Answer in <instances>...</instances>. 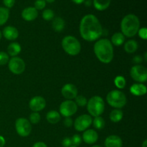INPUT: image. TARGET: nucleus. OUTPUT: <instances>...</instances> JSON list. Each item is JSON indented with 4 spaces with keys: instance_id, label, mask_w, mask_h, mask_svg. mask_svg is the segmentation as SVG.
<instances>
[{
    "instance_id": "f257e3e1",
    "label": "nucleus",
    "mask_w": 147,
    "mask_h": 147,
    "mask_svg": "<svg viewBox=\"0 0 147 147\" xmlns=\"http://www.w3.org/2000/svg\"><path fill=\"white\" fill-rule=\"evenodd\" d=\"M79 30L82 38L88 42L97 41L103 33L99 20L91 14H86L81 19Z\"/></svg>"
},
{
    "instance_id": "f03ea898",
    "label": "nucleus",
    "mask_w": 147,
    "mask_h": 147,
    "mask_svg": "<svg viewBox=\"0 0 147 147\" xmlns=\"http://www.w3.org/2000/svg\"><path fill=\"white\" fill-rule=\"evenodd\" d=\"M93 51L100 62L109 64L113 60L114 56L113 46L108 39H99L93 46Z\"/></svg>"
},
{
    "instance_id": "7ed1b4c3",
    "label": "nucleus",
    "mask_w": 147,
    "mask_h": 147,
    "mask_svg": "<svg viewBox=\"0 0 147 147\" xmlns=\"http://www.w3.org/2000/svg\"><path fill=\"white\" fill-rule=\"evenodd\" d=\"M140 28V20L134 14L125 16L121 22V33L127 37H133L137 34Z\"/></svg>"
},
{
    "instance_id": "20e7f679",
    "label": "nucleus",
    "mask_w": 147,
    "mask_h": 147,
    "mask_svg": "<svg viewBox=\"0 0 147 147\" xmlns=\"http://www.w3.org/2000/svg\"><path fill=\"white\" fill-rule=\"evenodd\" d=\"M62 47L67 54L76 56L80 53L81 45L76 37L72 35H67L62 40Z\"/></svg>"
},
{
    "instance_id": "39448f33",
    "label": "nucleus",
    "mask_w": 147,
    "mask_h": 147,
    "mask_svg": "<svg viewBox=\"0 0 147 147\" xmlns=\"http://www.w3.org/2000/svg\"><path fill=\"white\" fill-rule=\"evenodd\" d=\"M87 111L90 116L97 117L103 114L105 110V102L99 96H94L87 102Z\"/></svg>"
},
{
    "instance_id": "423d86ee",
    "label": "nucleus",
    "mask_w": 147,
    "mask_h": 147,
    "mask_svg": "<svg viewBox=\"0 0 147 147\" xmlns=\"http://www.w3.org/2000/svg\"><path fill=\"white\" fill-rule=\"evenodd\" d=\"M106 100L109 106L117 109L124 107L127 103V98L125 93L119 90H111L107 94Z\"/></svg>"
},
{
    "instance_id": "0eeeda50",
    "label": "nucleus",
    "mask_w": 147,
    "mask_h": 147,
    "mask_svg": "<svg viewBox=\"0 0 147 147\" xmlns=\"http://www.w3.org/2000/svg\"><path fill=\"white\" fill-rule=\"evenodd\" d=\"M32 124L28 119L25 118H19L15 121V129L19 136L27 137L31 134Z\"/></svg>"
},
{
    "instance_id": "6e6552de",
    "label": "nucleus",
    "mask_w": 147,
    "mask_h": 147,
    "mask_svg": "<svg viewBox=\"0 0 147 147\" xmlns=\"http://www.w3.org/2000/svg\"><path fill=\"white\" fill-rule=\"evenodd\" d=\"M131 77L134 81L144 83L147 80V69L142 65H135L130 70Z\"/></svg>"
},
{
    "instance_id": "1a4fd4ad",
    "label": "nucleus",
    "mask_w": 147,
    "mask_h": 147,
    "mask_svg": "<svg viewBox=\"0 0 147 147\" xmlns=\"http://www.w3.org/2000/svg\"><path fill=\"white\" fill-rule=\"evenodd\" d=\"M60 114L66 117H71L76 114L78 111V106L73 100H66L60 105Z\"/></svg>"
},
{
    "instance_id": "9d476101",
    "label": "nucleus",
    "mask_w": 147,
    "mask_h": 147,
    "mask_svg": "<svg viewBox=\"0 0 147 147\" xmlns=\"http://www.w3.org/2000/svg\"><path fill=\"white\" fill-rule=\"evenodd\" d=\"M7 64L9 70L14 75H20L25 70V63L19 57H13L10 58Z\"/></svg>"
},
{
    "instance_id": "9b49d317",
    "label": "nucleus",
    "mask_w": 147,
    "mask_h": 147,
    "mask_svg": "<svg viewBox=\"0 0 147 147\" xmlns=\"http://www.w3.org/2000/svg\"><path fill=\"white\" fill-rule=\"evenodd\" d=\"M93 119L89 114H83L76 118L73 125L77 131H85L92 124Z\"/></svg>"
},
{
    "instance_id": "f8f14e48",
    "label": "nucleus",
    "mask_w": 147,
    "mask_h": 147,
    "mask_svg": "<svg viewBox=\"0 0 147 147\" xmlns=\"http://www.w3.org/2000/svg\"><path fill=\"white\" fill-rule=\"evenodd\" d=\"M46 106V100L43 97L40 96H34L30 99L29 107L32 112H38L42 111Z\"/></svg>"
},
{
    "instance_id": "ddd939ff",
    "label": "nucleus",
    "mask_w": 147,
    "mask_h": 147,
    "mask_svg": "<svg viewBox=\"0 0 147 147\" xmlns=\"http://www.w3.org/2000/svg\"><path fill=\"white\" fill-rule=\"evenodd\" d=\"M61 93L66 100H73L78 96V88L74 84L66 83L62 88Z\"/></svg>"
},
{
    "instance_id": "4468645a",
    "label": "nucleus",
    "mask_w": 147,
    "mask_h": 147,
    "mask_svg": "<svg viewBox=\"0 0 147 147\" xmlns=\"http://www.w3.org/2000/svg\"><path fill=\"white\" fill-rule=\"evenodd\" d=\"M98 139V134L94 129H87L83 134L82 140L87 144H93Z\"/></svg>"
},
{
    "instance_id": "2eb2a0df",
    "label": "nucleus",
    "mask_w": 147,
    "mask_h": 147,
    "mask_svg": "<svg viewBox=\"0 0 147 147\" xmlns=\"http://www.w3.org/2000/svg\"><path fill=\"white\" fill-rule=\"evenodd\" d=\"M1 34H2V35L4 36L6 40L13 41V40H15L18 37L19 31L15 27L7 26V27L3 29Z\"/></svg>"
},
{
    "instance_id": "dca6fc26",
    "label": "nucleus",
    "mask_w": 147,
    "mask_h": 147,
    "mask_svg": "<svg viewBox=\"0 0 147 147\" xmlns=\"http://www.w3.org/2000/svg\"><path fill=\"white\" fill-rule=\"evenodd\" d=\"M38 17V11L33 7L24 8L22 11V17L27 22H31Z\"/></svg>"
},
{
    "instance_id": "f3484780",
    "label": "nucleus",
    "mask_w": 147,
    "mask_h": 147,
    "mask_svg": "<svg viewBox=\"0 0 147 147\" xmlns=\"http://www.w3.org/2000/svg\"><path fill=\"white\" fill-rule=\"evenodd\" d=\"M104 145L106 147H122L123 141L117 135H111L105 139Z\"/></svg>"
},
{
    "instance_id": "a211bd4d",
    "label": "nucleus",
    "mask_w": 147,
    "mask_h": 147,
    "mask_svg": "<svg viewBox=\"0 0 147 147\" xmlns=\"http://www.w3.org/2000/svg\"><path fill=\"white\" fill-rule=\"evenodd\" d=\"M130 92L134 96H142L147 93V88L144 83H134L131 86Z\"/></svg>"
},
{
    "instance_id": "6ab92c4d",
    "label": "nucleus",
    "mask_w": 147,
    "mask_h": 147,
    "mask_svg": "<svg viewBox=\"0 0 147 147\" xmlns=\"http://www.w3.org/2000/svg\"><path fill=\"white\" fill-rule=\"evenodd\" d=\"M22 47L20 43L17 42H14L9 45L7 47V54L9 56H11V57H17L20 53H21Z\"/></svg>"
},
{
    "instance_id": "aec40b11",
    "label": "nucleus",
    "mask_w": 147,
    "mask_h": 147,
    "mask_svg": "<svg viewBox=\"0 0 147 147\" xmlns=\"http://www.w3.org/2000/svg\"><path fill=\"white\" fill-rule=\"evenodd\" d=\"M46 119L48 123H51V124H55L60 121L61 115L57 111L52 110L47 112V115H46Z\"/></svg>"
},
{
    "instance_id": "412c9836",
    "label": "nucleus",
    "mask_w": 147,
    "mask_h": 147,
    "mask_svg": "<svg viewBox=\"0 0 147 147\" xmlns=\"http://www.w3.org/2000/svg\"><path fill=\"white\" fill-rule=\"evenodd\" d=\"M93 5L98 11H104L110 6L111 0H92Z\"/></svg>"
},
{
    "instance_id": "4be33fe9",
    "label": "nucleus",
    "mask_w": 147,
    "mask_h": 147,
    "mask_svg": "<svg viewBox=\"0 0 147 147\" xmlns=\"http://www.w3.org/2000/svg\"><path fill=\"white\" fill-rule=\"evenodd\" d=\"M65 27V22L63 18L60 17H57L53 20L52 22V27L55 32H60L64 30Z\"/></svg>"
},
{
    "instance_id": "5701e85b",
    "label": "nucleus",
    "mask_w": 147,
    "mask_h": 147,
    "mask_svg": "<svg viewBox=\"0 0 147 147\" xmlns=\"http://www.w3.org/2000/svg\"><path fill=\"white\" fill-rule=\"evenodd\" d=\"M138 47H139L138 42L134 40H128L124 44V50L126 51V53H129V54L134 53L138 50Z\"/></svg>"
},
{
    "instance_id": "b1692460",
    "label": "nucleus",
    "mask_w": 147,
    "mask_h": 147,
    "mask_svg": "<svg viewBox=\"0 0 147 147\" xmlns=\"http://www.w3.org/2000/svg\"><path fill=\"white\" fill-rule=\"evenodd\" d=\"M125 40V36L122 34L121 32H116L112 35L111 40H110L111 44L115 46H121L124 43Z\"/></svg>"
},
{
    "instance_id": "393cba45",
    "label": "nucleus",
    "mask_w": 147,
    "mask_h": 147,
    "mask_svg": "<svg viewBox=\"0 0 147 147\" xmlns=\"http://www.w3.org/2000/svg\"><path fill=\"white\" fill-rule=\"evenodd\" d=\"M110 120L113 123H118L120 122L123 118V112L121 109H115L111 111L109 115Z\"/></svg>"
},
{
    "instance_id": "a878e982",
    "label": "nucleus",
    "mask_w": 147,
    "mask_h": 147,
    "mask_svg": "<svg viewBox=\"0 0 147 147\" xmlns=\"http://www.w3.org/2000/svg\"><path fill=\"white\" fill-rule=\"evenodd\" d=\"M9 17V10L6 7H0V26H2L8 21Z\"/></svg>"
},
{
    "instance_id": "bb28decb",
    "label": "nucleus",
    "mask_w": 147,
    "mask_h": 147,
    "mask_svg": "<svg viewBox=\"0 0 147 147\" xmlns=\"http://www.w3.org/2000/svg\"><path fill=\"white\" fill-rule=\"evenodd\" d=\"M92 124L95 129L98 130H101L106 126V121L101 116H97V117H94V119H93Z\"/></svg>"
},
{
    "instance_id": "cd10ccee",
    "label": "nucleus",
    "mask_w": 147,
    "mask_h": 147,
    "mask_svg": "<svg viewBox=\"0 0 147 147\" xmlns=\"http://www.w3.org/2000/svg\"><path fill=\"white\" fill-rule=\"evenodd\" d=\"M126 81L123 76H118L114 78V85L119 89H123L126 86Z\"/></svg>"
},
{
    "instance_id": "c85d7f7f",
    "label": "nucleus",
    "mask_w": 147,
    "mask_h": 147,
    "mask_svg": "<svg viewBox=\"0 0 147 147\" xmlns=\"http://www.w3.org/2000/svg\"><path fill=\"white\" fill-rule=\"evenodd\" d=\"M42 17L46 21H50L55 18V13L53 10L50 9H47L42 11Z\"/></svg>"
},
{
    "instance_id": "c756f323",
    "label": "nucleus",
    "mask_w": 147,
    "mask_h": 147,
    "mask_svg": "<svg viewBox=\"0 0 147 147\" xmlns=\"http://www.w3.org/2000/svg\"><path fill=\"white\" fill-rule=\"evenodd\" d=\"M40 120H41V116L38 112H32L29 117V121L31 124H37L40 123Z\"/></svg>"
},
{
    "instance_id": "7c9ffc66",
    "label": "nucleus",
    "mask_w": 147,
    "mask_h": 147,
    "mask_svg": "<svg viewBox=\"0 0 147 147\" xmlns=\"http://www.w3.org/2000/svg\"><path fill=\"white\" fill-rule=\"evenodd\" d=\"M88 100L85 96H82V95H78L75 98V103H76V105L80 107H83V106H86L87 104Z\"/></svg>"
},
{
    "instance_id": "2f4dec72",
    "label": "nucleus",
    "mask_w": 147,
    "mask_h": 147,
    "mask_svg": "<svg viewBox=\"0 0 147 147\" xmlns=\"http://www.w3.org/2000/svg\"><path fill=\"white\" fill-rule=\"evenodd\" d=\"M9 60V56L5 52H0V65H4L7 64Z\"/></svg>"
},
{
    "instance_id": "473e14b6",
    "label": "nucleus",
    "mask_w": 147,
    "mask_h": 147,
    "mask_svg": "<svg viewBox=\"0 0 147 147\" xmlns=\"http://www.w3.org/2000/svg\"><path fill=\"white\" fill-rule=\"evenodd\" d=\"M46 7V1L45 0H36L34 1V8L38 11V10L44 9Z\"/></svg>"
},
{
    "instance_id": "72a5a7b5",
    "label": "nucleus",
    "mask_w": 147,
    "mask_h": 147,
    "mask_svg": "<svg viewBox=\"0 0 147 147\" xmlns=\"http://www.w3.org/2000/svg\"><path fill=\"white\" fill-rule=\"evenodd\" d=\"M71 139V142H72V145H73V146H79V145L81 144L82 142V138L81 136H80V135L78 134H75L73 135V137L70 138Z\"/></svg>"
},
{
    "instance_id": "f704fd0d",
    "label": "nucleus",
    "mask_w": 147,
    "mask_h": 147,
    "mask_svg": "<svg viewBox=\"0 0 147 147\" xmlns=\"http://www.w3.org/2000/svg\"><path fill=\"white\" fill-rule=\"evenodd\" d=\"M138 34H139V37L142 38V40H146L147 38V29L146 27H142L139 28V31H138Z\"/></svg>"
},
{
    "instance_id": "c9c22d12",
    "label": "nucleus",
    "mask_w": 147,
    "mask_h": 147,
    "mask_svg": "<svg viewBox=\"0 0 147 147\" xmlns=\"http://www.w3.org/2000/svg\"><path fill=\"white\" fill-rule=\"evenodd\" d=\"M3 4L6 8L10 9L14 7L15 4V0H3Z\"/></svg>"
},
{
    "instance_id": "e433bc0d",
    "label": "nucleus",
    "mask_w": 147,
    "mask_h": 147,
    "mask_svg": "<svg viewBox=\"0 0 147 147\" xmlns=\"http://www.w3.org/2000/svg\"><path fill=\"white\" fill-rule=\"evenodd\" d=\"M73 119L70 117H66L65 119H64V121H63V124H64V126H65V127H71V126H73Z\"/></svg>"
},
{
    "instance_id": "4c0bfd02",
    "label": "nucleus",
    "mask_w": 147,
    "mask_h": 147,
    "mask_svg": "<svg viewBox=\"0 0 147 147\" xmlns=\"http://www.w3.org/2000/svg\"><path fill=\"white\" fill-rule=\"evenodd\" d=\"M62 144H63V147H70V146H72L71 139L69 137L65 138L63 142H62Z\"/></svg>"
},
{
    "instance_id": "58836bf2",
    "label": "nucleus",
    "mask_w": 147,
    "mask_h": 147,
    "mask_svg": "<svg viewBox=\"0 0 147 147\" xmlns=\"http://www.w3.org/2000/svg\"><path fill=\"white\" fill-rule=\"evenodd\" d=\"M142 61H143V57H142V56L136 55L135 56V57H134L133 62L136 65H139Z\"/></svg>"
},
{
    "instance_id": "ea45409f",
    "label": "nucleus",
    "mask_w": 147,
    "mask_h": 147,
    "mask_svg": "<svg viewBox=\"0 0 147 147\" xmlns=\"http://www.w3.org/2000/svg\"><path fill=\"white\" fill-rule=\"evenodd\" d=\"M32 147H47L45 143L42 142H37L33 145Z\"/></svg>"
},
{
    "instance_id": "a19ab883",
    "label": "nucleus",
    "mask_w": 147,
    "mask_h": 147,
    "mask_svg": "<svg viewBox=\"0 0 147 147\" xmlns=\"http://www.w3.org/2000/svg\"><path fill=\"white\" fill-rule=\"evenodd\" d=\"M5 139H4L2 136L0 135V147H4V145H5Z\"/></svg>"
},
{
    "instance_id": "79ce46f5",
    "label": "nucleus",
    "mask_w": 147,
    "mask_h": 147,
    "mask_svg": "<svg viewBox=\"0 0 147 147\" xmlns=\"http://www.w3.org/2000/svg\"><path fill=\"white\" fill-rule=\"evenodd\" d=\"M83 3H84L86 7H90L93 4V1L92 0H85Z\"/></svg>"
},
{
    "instance_id": "37998d69",
    "label": "nucleus",
    "mask_w": 147,
    "mask_h": 147,
    "mask_svg": "<svg viewBox=\"0 0 147 147\" xmlns=\"http://www.w3.org/2000/svg\"><path fill=\"white\" fill-rule=\"evenodd\" d=\"M85 0H72V1L75 3L76 4H81L84 2Z\"/></svg>"
},
{
    "instance_id": "c03bdc74",
    "label": "nucleus",
    "mask_w": 147,
    "mask_h": 147,
    "mask_svg": "<svg viewBox=\"0 0 147 147\" xmlns=\"http://www.w3.org/2000/svg\"><path fill=\"white\" fill-rule=\"evenodd\" d=\"M142 147H147V140H144L142 143Z\"/></svg>"
},
{
    "instance_id": "a18cd8bd",
    "label": "nucleus",
    "mask_w": 147,
    "mask_h": 147,
    "mask_svg": "<svg viewBox=\"0 0 147 147\" xmlns=\"http://www.w3.org/2000/svg\"><path fill=\"white\" fill-rule=\"evenodd\" d=\"M144 61L146 62L147 61V53L145 52L144 53Z\"/></svg>"
},
{
    "instance_id": "49530a36",
    "label": "nucleus",
    "mask_w": 147,
    "mask_h": 147,
    "mask_svg": "<svg viewBox=\"0 0 147 147\" xmlns=\"http://www.w3.org/2000/svg\"><path fill=\"white\" fill-rule=\"evenodd\" d=\"M46 1V3H53L55 0H45Z\"/></svg>"
},
{
    "instance_id": "de8ad7c7",
    "label": "nucleus",
    "mask_w": 147,
    "mask_h": 147,
    "mask_svg": "<svg viewBox=\"0 0 147 147\" xmlns=\"http://www.w3.org/2000/svg\"><path fill=\"white\" fill-rule=\"evenodd\" d=\"M92 147H101L100 146H99V145H93Z\"/></svg>"
},
{
    "instance_id": "09e8293b",
    "label": "nucleus",
    "mask_w": 147,
    "mask_h": 147,
    "mask_svg": "<svg viewBox=\"0 0 147 147\" xmlns=\"http://www.w3.org/2000/svg\"><path fill=\"white\" fill-rule=\"evenodd\" d=\"M1 37H2V34H1V32L0 31V40H1Z\"/></svg>"
},
{
    "instance_id": "8fccbe9b",
    "label": "nucleus",
    "mask_w": 147,
    "mask_h": 147,
    "mask_svg": "<svg viewBox=\"0 0 147 147\" xmlns=\"http://www.w3.org/2000/svg\"><path fill=\"white\" fill-rule=\"evenodd\" d=\"M70 147H78V146H73V145H72V146H70Z\"/></svg>"
}]
</instances>
